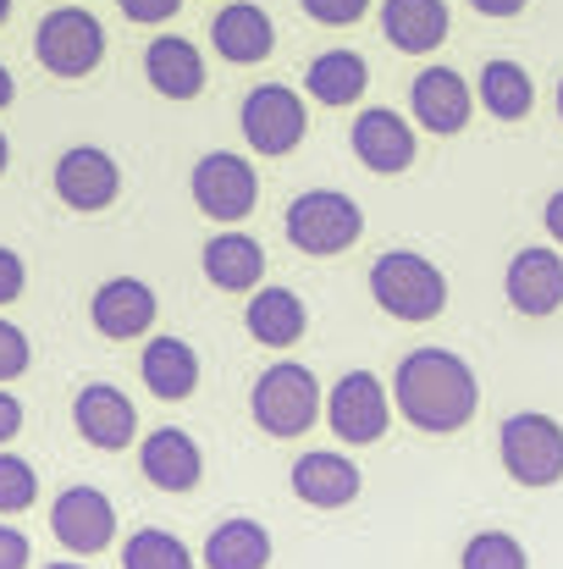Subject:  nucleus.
I'll return each instance as SVG.
<instances>
[{
  "label": "nucleus",
  "mask_w": 563,
  "mask_h": 569,
  "mask_svg": "<svg viewBox=\"0 0 563 569\" xmlns=\"http://www.w3.org/2000/svg\"><path fill=\"white\" fill-rule=\"evenodd\" d=\"M392 403L414 431L448 437V431L470 426V415L481 403V387H475L470 360H459L453 349H414L392 371Z\"/></svg>",
  "instance_id": "f257e3e1"
},
{
  "label": "nucleus",
  "mask_w": 563,
  "mask_h": 569,
  "mask_svg": "<svg viewBox=\"0 0 563 569\" xmlns=\"http://www.w3.org/2000/svg\"><path fill=\"white\" fill-rule=\"evenodd\" d=\"M371 299L392 321H436L448 310V277L414 254V249H386L371 266Z\"/></svg>",
  "instance_id": "f03ea898"
},
{
  "label": "nucleus",
  "mask_w": 563,
  "mask_h": 569,
  "mask_svg": "<svg viewBox=\"0 0 563 569\" xmlns=\"http://www.w3.org/2000/svg\"><path fill=\"white\" fill-rule=\"evenodd\" d=\"M249 409H254V426L265 437H304L321 420V381L310 377V366L277 360L254 377Z\"/></svg>",
  "instance_id": "7ed1b4c3"
},
{
  "label": "nucleus",
  "mask_w": 563,
  "mask_h": 569,
  "mask_svg": "<svg viewBox=\"0 0 563 569\" xmlns=\"http://www.w3.org/2000/svg\"><path fill=\"white\" fill-rule=\"evenodd\" d=\"M282 227H288V243H293L299 254L326 260V254H343V249L360 243L365 210L338 189H310L288 204V221H282Z\"/></svg>",
  "instance_id": "20e7f679"
},
{
  "label": "nucleus",
  "mask_w": 563,
  "mask_h": 569,
  "mask_svg": "<svg viewBox=\"0 0 563 569\" xmlns=\"http://www.w3.org/2000/svg\"><path fill=\"white\" fill-rule=\"evenodd\" d=\"M33 61L56 78H89L105 61V28L83 6H56L33 28Z\"/></svg>",
  "instance_id": "39448f33"
},
{
  "label": "nucleus",
  "mask_w": 563,
  "mask_h": 569,
  "mask_svg": "<svg viewBox=\"0 0 563 569\" xmlns=\"http://www.w3.org/2000/svg\"><path fill=\"white\" fill-rule=\"evenodd\" d=\"M497 453H503V470L520 487H559L563 481V426L542 409L509 415L503 437H497Z\"/></svg>",
  "instance_id": "423d86ee"
},
{
  "label": "nucleus",
  "mask_w": 563,
  "mask_h": 569,
  "mask_svg": "<svg viewBox=\"0 0 563 569\" xmlns=\"http://www.w3.org/2000/svg\"><path fill=\"white\" fill-rule=\"evenodd\" d=\"M238 122H243V139H249L254 156H288V150H299L304 133H310V111H304V100H299L288 83H260V89H249Z\"/></svg>",
  "instance_id": "0eeeda50"
},
{
  "label": "nucleus",
  "mask_w": 563,
  "mask_h": 569,
  "mask_svg": "<svg viewBox=\"0 0 563 569\" xmlns=\"http://www.w3.org/2000/svg\"><path fill=\"white\" fill-rule=\"evenodd\" d=\"M321 415H326V426H332L338 442L365 448V442H381V431L392 420V398H386V387H381L375 371H349L321 398Z\"/></svg>",
  "instance_id": "6e6552de"
},
{
  "label": "nucleus",
  "mask_w": 563,
  "mask_h": 569,
  "mask_svg": "<svg viewBox=\"0 0 563 569\" xmlns=\"http://www.w3.org/2000/svg\"><path fill=\"white\" fill-rule=\"evenodd\" d=\"M193 204L210 216V221H243L249 210H254V199H260V178H254V167L243 161V156H232V150H210L199 167H193Z\"/></svg>",
  "instance_id": "1a4fd4ad"
},
{
  "label": "nucleus",
  "mask_w": 563,
  "mask_h": 569,
  "mask_svg": "<svg viewBox=\"0 0 563 569\" xmlns=\"http://www.w3.org/2000/svg\"><path fill=\"white\" fill-rule=\"evenodd\" d=\"M50 531L67 553L89 559V553H105L117 542V509L100 487H67L50 503Z\"/></svg>",
  "instance_id": "9d476101"
},
{
  "label": "nucleus",
  "mask_w": 563,
  "mask_h": 569,
  "mask_svg": "<svg viewBox=\"0 0 563 569\" xmlns=\"http://www.w3.org/2000/svg\"><path fill=\"white\" fill-rule=\"evenodd\" d=\"M72 426H78V437H83L89 448L122 453V448L139 437V409H133V398H128L122 387L89 381V387L72 398Z\"/></svg>",
  "instance_id": "9b49d317"
},
{
  "label": "nucleus",
  "mask_w": 563,
  "mask_h": 569,
  "mask_svg": "<svg viewBox=\"0 0 563 569\" xmlns=\"http://www.w3.org/2000/svg\"><path fill=\"white\" fill-rule=\"evenodd\" d=\"M122 193V167L105 156V150H94V144H72L61 161H56V199L67 204V210H105L111 199Z\"/></svg>",
  "instance_id": "f8f14e48"
},
{
  "label": "nucleus",
  "mask_w": 563,
  "mask_h": 569,
  "mask_svg": "<svg viewBox=\"0 0 563 569\" xmlns=\"http://www.w3.org/2000/svg\"><path fill=\"white\" fill-rule=\"evenodd\" d=\"M155 310H161V299H155L150 282H139V277H111V282H100L94 299H89L94 332H100V338H117V343L144 338V332L155 327Z\"/></svg>",
  "instance_id": "ddd939ff"
},
{
  "label": "nucleus",
  "mask_w": 563,
  "mask_h": 569,
  "mask_svg": "<svg viewBox=\"0 0 563 569\" xmlns=\"http://www.w3.org/2000/svg\"><path fill=\"white\" fill-rule=\"evenodd\" d=\"M409 111H414V122L425 133L448 139V133H464V122L475 111V94H470V83L453 67H425L414 78V89H409Z\"/></svg>",
  "instance_id": "4468645a"
},
{
  "label": "nucleus",
  "mask_w": 563,
  "mask_h": 569,
  "mask_svg": "<svg viewBox=\"0 0 563 569\" xmlns=\"http://www.w3.org/2000/svg\"><path fill=\"white\" fill-rule=\"evenodd\" d=\"M349 144H354V156H360V167H371V172H409L414 167V128L392 111V106H371V111H360V122H354V133H349Z\"/></svg>",
  "instance_id": "2eb2a0df"
},
{
  "label": "nucleus",
  "mask_w": 563,
  "mask_h": 569,
  "mask_svg": "<svg viewBox=\"0 0 563 569\" xmlns=\"http://www.w3.org/2000/svg\"><path fill=\"white\" fill-rule=\"evenodd\" d=\"M139 470H144V481L161 487V492H193L199 476H204V453H199V442H193L188 431L161 426V431L144 437V448H139Z\"/></svg>",
  "instance_id": "dca6fc26"
},
{
  "label": "nucleus",
  "mask_w": 563,
  "mask_h": 569,
  "mask_svg": "<svg viewBox=\"0 0 563 569\" xmlns=\"http://www.w3.org/2000/svg\"><path fill=\"white\" fill-rule=\"evenodd\" d=\"M503 288H509V305L520 316H553L563 305V254H553V249H520L509 260Z\"/></svg>",
  "instance_id": "f3484780"
},
{
  "label": "nucleus",
  "mask_w": 563,
  "mask_h": 569,
  "mask_svg": "<svg viewBox=\"0 0 563 569\" xmlns=\"http://www.w3.org/2000/svg\"><path fill=\"white\" fill-rule=\"evenodd\" d=\"M210 44H215L221 61H232V67H254V61H265V56L277 50V28H271V17H265L260 6L232 0V6L215 11V22H210Z\"/></svg>",
  "instance_id": "a211bd4d"
},
{
  "label": "nucleus",
  "mask_w": 563,
  "mask_h": 569,
  "mask_svg": "<svg viewBox=\"0 0 563 569\" xmlns=\"http://www.w3.org/2000/svg\"><path fill=\"white\" fill-rule=\"evenodd\" d=\"M360 465L349 453H332V448H315L293 465V492L310 503V509H349L360 498Z\"/></svg>",
  "instance_id": "6ab92c4d"
},
{
  "label": "nucleus",
  "mask_w": 563,
  "mask_h": 569,
  "mask_svg": "<svg viewBox=\"0 0 563 569\" xmlns=\"http://www.w3.org/2000/svg\"><path fill=\"white\" fill-rule=\"evenodd\" d=\"M144 78L161 100H193V94H204V56L183 33H161L144 50Z\"/></svg>",
  "instance_id": "aec40b11"
},
{
  "label": "nucleus",
  "mask_w": 563,
  "mask_h": 569,
  "mask_svg": "<svg viewBox=\"0 0 563 569\" xmlns=\"http://www.w3.org/2000/svg\"><path fill=\"white\" fill-rule=\"evenodd\" d=\"M381 33L403 56H431L448 39V0H381Z\"/></svg>",
  "instance_id": "412c9836"
},
{
  "label": "nucleus",
  "mask_w": 563,
  "mask_h": 569,
  "mask_svg": "<svg viewBox=\"0 0 563 569\" xmlns=\"http://www.w3.org/2000/svg\"><path fill=\"white\" fill-rule=\"evenodd\" d=\"M243 327L265 349H293L304 338V327H310V310H304V299L293 288H265L260 282L254 299H249V310H243Z\"/></svg>",
  "instance_id": "4be33fe9"
},
{
  "label": "nucleus",
  "mask_w": 563,
  "mask_h": 569,
  "mask_svg": "<svg viewBox=\"0 0 563 569\" xmlns=\"http://www.w3.org/2000/svg\"><path fill=\"white\" fill-rule=\"evenodd\" d=\"M204 277L221 288V293H254L260 288V277H265V249L249 238V232H215L210 243H204Z\"/></svg>",
  "instance_id": "5701e85b"
},
{
  "label": "nucleus",
  "mask_w": 563,
  "mask_h": 569,
  "mask_svg": "<svg viewBox=\"0 0 563 569\" xmlns=\"http://www.w3.org/2000/svg\"><path fill=\"white\" fill-rule=\"evenodd\" d=\"M139 377H144V387L155 398L178 403V398H188L199 387V355H193V343L172 338V332L167 338H150L144 343V360H139Z\"/></svg>",
  "instance_id": "b1692460"
},
{
  "label": "nucleus",
  "mask_w": 563,
  "mask_h": 569,
  "mask_svg": "<svg viewBox=\"0 0 563 569\" xmlns=\"http://www.w3.org/2000/svg\"><path fill=\"white\" fill-rule=\"evenodd\" d=\"M304 89L321 106H354L371 89V67H365L360 50H321L304 72Z\"/></svg>",
  "instance_id": "393cba45"
},
{
  "label": "nucleus",
  "mask_w": 563,
  "mask_h": 569,
  "mask_svg": "<svg viewBox=\"0 0 563 569\" xmlns=\"http://www.w3.org/2000/svg\"><path fill=\"white\" fill-rule=\"evenodd\" d=\"M271 565V531L260 520H221L204 537V569H265Z\"/></svg>",
  "instance_id": "a878e982"
},
{
  "label": "nucleus",
  "mask_w": 563,
  "mask_h": 569,
  "mask_svg": "<svg viewBox=\"0 0 563 569\" xmlns=\"http://www.w3.org/2000/svg\"><path fill=\"white\" fill-rule=\"evenodd\" d=\"M481 106H486L497 122L531 117V106H536L531 72H525L520 61H486V67H481Z\"/></svg>",
  "instance_id": "bb28decb"
},
{
  "label": "nucleus",
  "mask_w": 563,
  "mask_h": 569,
  "mask_svg": "<svg viewBox=\"0 0 563 569\" xmlns=\"http://www.w3.org/2000/svg\"><path fill=\"white\" fill-rule=\"evenodd\" d=\"M122 569H193V553L183 548V537L144 526L122 542Z\"/></svg>",
  "instance_id": "cd10ccee"
},
{
  "label": "nucleus",
  "mask_w": 563,
  "mask_h": 569,
  "mask_svg": "<svg viewBox=\"0 0 563 569\" xmlns=\"http://www.w3.org/2000/svg\"><path fill=\"white\" fill-rule=\"evenodd\" d=\"M459 569H531V559H525V548L509 531H481V537L464 542Z\"/></svg>",
  "instance_id": "c85d7f7f"
},
{
  "label": "nucleus",
  "mask_w": 563,
  "mask_h": 569,
  "mask_svg": "<svg viewBox=\"0 0 563 569\" xmlns=\"http://www.w3.org/2000/svg\"><path fill=\"white\" fill-rule=\"evenodd\" d=\"M33 498H39L33 465L0 448V515H22V509H33Z\"/></svg>",
  "instance_id": "c756f323"
},
{
  "label": "nucleus",
  "mask_w": 563,
  "mask_h": 569,
  "mask_svg": "<svg viewBox=\"0 0 563 569\" xmlns=\"http://www.w3.org/2000/svg\"><path fill=\"white\" fill-rule=\"evenodd\" d=\"M28 360H33V349H28L22 327H11V321L0 316V381H17L28 371Z\"/></svg>",
  "instance_id": "7c9ffc66"
},
{
  "label": "nucleus",
  "mask_w": 563,
  "mask_h": 569,
  "mask_svg": "<svg viewBox=\"0 0 563 569\" xmlns=\"http://www.w3.org/2000/svg\"><path fill=\"white\" fill-rule=\"evenodd\" d=\"M299 6H304V17H315L326 28H349L371 11V0H299Z\"/></svg>",
  "instance_id": "2f4dec72"
},
{
  "label": "nucleus",
  "mask_w": 563,
  "mask_h": 569,
  "mask_svg": "<svg viewBox=\"0 0 563 569\" xmlns=\"http://www.w3.org/2000/svg\"><path fill=\"white\" fill-rule=\"evenodd\" d=\"M117 6H122L128 22H144V28H161L183 11V0H117Z\"/></svg>",
  "instance_id": "473e14b6"
},
{
  "label": "nucleus",
  "mask_w": 563,
  "mask_h": 569,
  "mask_svg": "<svg viewBox=\"0 0 563 569\" xmlns=\"http://www.w3.org/2000/svg\"><path fill=\"white\" fill-rule=\"evenodd\" d=\"M22 282H28V271H22V254L0 249V305L22 299Z\"/></svg>",
  "instance_id": "72a5a7b5"
},
{
  "label": "nucleus",
  "mask_w": 563,
  "mask_h": 569,
  "mask_svg": "<svg viewBox=\"0 0 563 569\" xmlns=\"http://www.w3.org/2000/svg\"><path fill=\"white\" fill-rule=\"evenodd\" d=\"M0 569H28V537L17 526H0Z\"/></svg>",
  "instance_id": "f704fd0d"
},
{
  "label": "nucleus",
  "mask_w": 563,
  "mask_h": 569,
  "mask_svg": "<svg viewBox=\"0 0 563 569\" xmlns=\"http://www.w3.org/2000/svg\"><path fill=\"white\" fill-rule=\"evenodd\" d=\"M17 431H22V403H17V398L0 387V448H6Z\"/></svg>",
  "instance_id": "c9c22d12"
},
{
  "label": "nucleus",
  "mask_w": 563,
  "mask_h": 569,
  "mask_svg": "<svg viewBox=\"0 0 563 569\" xmlns=\"http://www.w3.org/2000/svg\"><path fill=\"white\" fill-rule=\"evenodd\" d=\"M470 6H475L481 17H520L531 0H470Z\"/></svg>",
  "instance_id": "e433bc0d"
},
{
  "label": "nucleus",
  "mask_w": 563,
  "mask_h": 569,
  "mask_svg": "<svg viewBox=\"0 0 563 569\" xmlns=\"http://www.w3.org/2000/svg\"><path fill=\"white\" fill-rule=\"evenodd\" d=\"M542 221H547V232H553V238H559V243H563V189L553 193V199H547V210H542Z\"/></svg>",
  "instance_id": "4c0bfd02"
},
{
  "label": "nucleus",
  "mask_w": 563,
  "mask_h": 569,
  "mask_svg": "<svg viewBox=\"0 0 563 569\" xmlns=\"http://www.w3.org/2000/svg\"><path fill=\"white\" fill-rule=\"evenodd\" d=\"M11 100H17V83H11V72H6V67H0V111H6V106H11Z\"/></svg>",
  "instance_id": "58836bf2"
},
{
  "label": "nucleus",
  "mask_w": 563,
  "mask_h": 569,
  "mask_svg": "<svg viewBox=\"0 0 563 569\" xmlns=\"http://www.w3.org/2000/svg\"><path fill=\"white\" fill-rule=\"evenodd\" d=\"M6 167H11V144H6V133H0V178H6Z\"/></svg>",
  "instance_id": "ea45409f"
},
{
  "label": "nucleus",
  "mask_w": 563,
  "mask_h": 569,
  "mask_svg": "<svg viewBox=\"0 0 563 569\" xmlns=\"http://www.w3.org/2000/svg\"><path fill=\"white\" fill-rule=\"evenodd\" d=\"M6 17H11V0H0V22H6Z\"/></svg>",
  "instance_id": "a19ab883"
},
{
  "label": "nucleus",
  "mask_w": 563,
  "mask_h": 569,
  "mask_svg": "<svg viewBox=\"0 0 563 569\" xmlns=\"http://www.w3.org/2000/svg\"><path fill=\"white\" fill-rule=\"evenodd\" d=\"M44 569H89V565H44Z\"/></svg>",
  "instance_id": "79ce46f5"
},
{
  "label": "nucleus",
  "mask_w": 563,
  "mask_h": 569,
  "mask_svg": "<svg viewBox=\"0 0 563 569\" xmlns=\"http://www.w3.org/2000/svg\"><path fill=\"white\" fill-rule=\"evenodd\" d=\"M559 117H563V83H559Z\"/></svg>",
  "instance_id": "37998d69"
}]
</instances>
